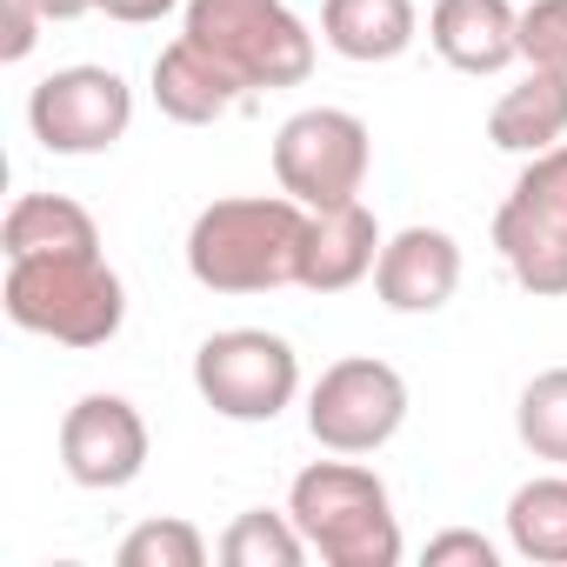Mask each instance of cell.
<instances>
[{
  "mask_svg": "<svg viewBox=\"0 0 567 567\" xmlns=\"http://www.w3.org/2000/svg\"><path fill=\"white\" fill-rule=\"evenodd\" d=\"M308 214L295 194H234L194 214L187 227V274L207 295H274L301 288Z\"/></svg>",
  "mask_w": 567,
  "mask_h": 567,
  "instance_id": "6da1fadb",
  "label": "cell"
},
{
  "mask_svg": "<svg viewBox=\"0 0 567 567\" xmlns=\"http://www.w3.org/2000/svg\"><path fill=\"white\" fill-rule=\"evenodd\" d=\"M0 301H8L14 328L61 341V348H107L127 321V288H121V274L107 267L101 247L8 260Z\"/></svg>",
  "mask_w": 567,
  "mask_h": 567,
  "instance_id": "7a4b0ae2",
  "label": "cell"
},
{
  "mask_svg": "<svg viewBox=\"0 0 567 567\" xmlns=\"http://www.w3.org/2000/svg\"><path fill=\"white\" fill-rule=\"evenodd\" d=\"M288 514H295V527L308 534V547L328 567H394L401 560L394 494L354 454L301 467L295 487H288Z\"/></svg>",
  "mask_w": 567,
  "mask_h": 567,
  "instance_id": "3957f363",
  "label": "cell"
},
{
  "mask_svg": "<svg viewBox=\"0 0 567 567\" xmlns=\"http://www.w3.org/2000/svg\"><path fill=\"white\" fill-rule=\"evenodd\" d=\"M181 34L200 41L247 94L254 87H301L315 74V34L288 0H187Z\"/></svg>",
  "mask_w": 567,
  "mask_h": 567,
  "instance_id": "277c9868",
  "label": "cell"
},
{
  "mask_svg": "<svg viewBox=\"0 0 567 567\" xmlns=\"http://www.w3.org/2000/svg\"><path fill=\"white\" fill-rule=\"evenodd\" d=\"M494 247L534 301L567 295V141L547 154H527L520 181L494 214Z\"/></svg>",
  "mask_w": 567,
  "mask_h": 567,
  "instance_id": "5b68a950",
  "label": "cell"
},
{
  "mask_svg": "<svg viewBox=\"0 0 567 567\" xmlns=\"http://www.w3.org/2000/svg\"><path fill=\"white\" fill-rule=\"evenodd\" d=\"M194 388H200V401L220 421L260 427V421H280V414L295 408V394H301V354L280 334H267V328H220L194 354Z\"/></svg>",
  "mask_w": 567,
  "mask_h": 567,
  "instance_id": "8992f818",
  "label": "cell"
},
{
  "mask_svg": "<svg viewBox=\"0 0 567 567\" xmlns=\"http://www.w3.org/2000/svg\"><path fill=\"white\" fill-rule=\"evenodd\" d=\"M368 167H374V134L348 107H301L295 121H280V134H274V181H280V194H295L301 207L361 200Z\"/></svg>",
  "mask_w": 567,
  "mask_h": 567,
  "instance_id": "52a82bcc",
  "label": "cell"
},
{
  "mask_svg": "<svg viewBox=\"0 0 567 567\" xmlns=\"http://www.w3.org/2000/svg\"><path fill=\"white\" fill-rule=\"evenodd\" d=\"M408 421V381L401 368L374 361V354H348L334 368H321L315 394H308V434L328 454H374L401 434Z\"/></svg>",
  "mask_w": 567,
  "mask_h": 567,
  "instance_id": "ba28073f",
  "label": "cell"
},
{
  "mask_svg": "<svg viewBox=\"0 0 567 567\" xmlns=\"http://www.w3.org/2000/svg\"><path fill=\"white\" fill-rule=\"evenodd\" d=\"M28 127L48 154H107L134 127V87L114 68H54L28 94Z\"/></svg>",
  "mask_w": 567,
  "mask_h": 567,
  "instance_id": "9c48e42d",
  "label": "cell"
},
{
  "mask_svg": "<svg viewBox=\"0 0 567 567\" xmlns=\"http://www.w3.org/2000/svg\"><path fill=\"white\" fill-rule=\"evenodd\" d=\"M61 467L87 494H114L147 467V421L127 394H81L61 421Z\"/></svg>",
  "mask_w": 567,
  "mask_h": 567,
  "instance_id": "30bf717a",
  "label": "cell"
},
{
  "mask_svg": "<svg viewBox=\"0 0 567 567\" xmlns=\"http://www.w3.org/2000/svg\"><path fill=\"white\" fill-rule=\"evenodd\" d=\"M461 288V240L447 227H401L374 260V295L388 315H441Z\"/></svg>",
  "mask_w": 567,
  "mask_h": 567,
  "instance_id": "8fae6325",
  "label": "cell"
},
{
  "mask_svg": "<svg viewBox=\"0 0 567 567\" xmlns=\"http://www.w3.org/2000/svg\"><path fill=\"white\" fill-rule=\"evenodd\" d=\"M381 220L368 200H341V207H315L308 214V254H301V288L308 295H348L374 274L381 260Z\"/></svg>",
  "mask_w": 567,
  "mask_h": 567,
  "instance_id": "7c38bea8",
  "label": "cell"
},
{
  "mask_svg": "<svg viewBox=\"0 0 567 567\" xmlns=\"http://www.w3.org/2000/svg\"><path fill=\"white\" fill-rule=\"evenodd\" d=\"M427 41L454 74H501L520 61V8L514 0H434Z\"/></svg>",
  "mask_w": 567,
  "mask_h": 567,
  "instance_id": "4fadbf2b",
  "label": "cell"
},
{
  "mask_svg": "<svg viewBox=\"0 0 567 567\" xmlns=\"http://www.w3.org/2000/svg\"><path fill=\"white\" fill-rule=\"evenodd\" d=\"M247 101V87L200 48V41H167L161 54H154V107L167 114V121H181V127H214V121H227L234 107Z\"/></svg>",
  "mask_w": 567,
  "mask_h": 567,
  "instance_id": "5bb4252c",
  "label": "cell"
},
{
  "mask_svg": "<svg viewBox=\"0 0 567 567\" xmlns=\"http://www.w3.org/2000/svg\"><path fill=\"white\" fill-rule=\"evenodd\" d=\"M414 34H421L414 0H321V41L354 68L401 61Z\"/></svg>",
  "mask_w": 567,
  "mask_h": 567,
  "instance_id": "9a60e30c",
  "label": "cell"
},
{
  "mask_svg": "<svg viewBox=\"0 0 567 567\" xmlns=\"http://www.w3.org/2000/svg\"><path fill=\"white\" fill-rule=\"evenodd\" d=\"M487 141L501 154H547L567 141V74L527 68L487 114Z\"/></svg>",
  "mask_w": 567,
  "mask_h": 567,
  "instance_id": "2e32d148",
  "label": "cell"
},
{
  "mask_svg": "<svg viewBox=\"0 0 567 567\" xmlns=\"http://www.w3.org/2000/svg\"><path fill=\"white\" fill-rule=\"evenodd\" d=\"M0 247L8 260H34V254H81V247H101V227L81 200L68 194H21L0 220Z\"/></svg>",
  "mask_w": 567,
  "mask_h": 567,
  "instance_id": "e0dca14e",
  "label": "cell"
},
{
  "mask_svg": "<svg viewBox=\"0 0 567 567\" xmlns=\"http://www.w3.org/2000/svg\"><path fill=\"white\" fill-rule=\"evenodd\" d=\"M507 547L534 567H567V474H534L514 487Z\"/></svg>",
  "mask_w": 567,
  "mask_h": 567,
  "instance_id": "ac0fdd59",
  "label": "cell"
},
{
  "mask_svg": "<svg viewBox=\"0 0 567 567\" xmlns=\"http://www.w3.org/2000/svg\"><path fill=\"white\" fill-rule=\"evenodd\" d=\"M315 547L295 527V514H274V507H247L234 514V527L220 534V560L227 567H301Z\"/></svg>",
  "mask_w": 567,
  "mask_h": 567,
  "instance_id": "d6986e66",
  "label": "cell"
},
{
  "mask_svg": "<svg viewBox=\"0 0 567 567\" xmlns=\"http://www.w3.org/2000/svg\"><path fill=\"white\" fill-rule=\"evenodd\" d=\"M514 434L534 461L567 467V368H540L514 401Z\"/></svg>",
  "mask_w": 567,
  "mask_h": 567,
  "instance_id": "ffe728a7",
  "label": "cell"
},
{
  "mask_svg": "<svg viewBox=\"0 0 567 567\" xmlns=\"http://www.w3.org/2000/svg\"><path fill=\"white\" fill-rule=\"evenodd\" d=\"M114 560L121 567H200L207 560V534L194 520H181V514H161V520H141L121 540Z\"/></svg>",
  "mask_w": 567,
  "mask_h": 567,
  "instance_id": "44dd1931",
  "label": "cell"
},
{
  "mask_svg": "<svg viewBox=\"0 0 567 567\" xmlns=\"http://www.w3.org/2000/svg\"><path fill=\"white\" fill-rule=\"evenodd\" d=\"M520 61L567 74V0H534V8H520Z\"/></svg>",
  "mask_w": 567,
  "mask_h": 567,
  "instance_id": "7402d4cb",
  "label": "cell"
},
{
  "mask_svg": "<svg viewBox=\"0 0 567 567\" xmlns=\"http://www.w3.org/2000/svg\"><path fill=\"white\" fill-rule=\"evenodd\" d=\"M41 28H48V14L34 0H0V61H28Z\"/></svg>",
  "mask_w": 567,
  "mask_h": 567,
  "instance_id": "603a6c76",
  "label": "cell"
},
{
  "mask_svg": "<svg viewBox=\"0 0 567 567\" xmlns=\"http://www.w3.org/2000/svg\"><path fill=\"white\" fill-rule=\"evenodd\" d=\"M494 560H501L494 540L474 534V527H447V534L427 540V567H494Z\"/></svg>",
  "mask_w": 567,
  "mask_h": 567,
  "instance_id": "cb8c5ba5",
  "label": "cell"
},
{
  "mask_svg": "<svg viewBox=\"0 0 567 567\" xmlns=\"http://www.w3.org/2000/svg\"><path fill=\"white\" fill-rule=\"evenodd\" d=\"M174 8H187V0H101V14L121 21V28H147V21H161Z\"/></svg>",
  "mask_w": 567,
  "mask_h": 567,
  "instance_id": "d4e9b609",
  "label": "cell"
},
{
  "mask_svg": "<svg viewBox=\"0 0 567 567\" xmlns=\"http://www.w3.org/2000/svg\"><path fill=\"white\" fill-rule=\"evenodd\" d=\"M34 8L48 14V28L54 21H81V14H101V0H34Z\"/></svg>",
  "mask_w": 567,
  "mask_h": 567,
  "instance_id": "484cf974",
  "label": "cell"
}]
</instances>
